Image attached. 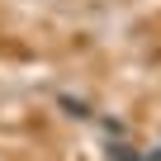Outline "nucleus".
<instances>
[{
    "mask_svg": "<svg viewBox=\"0 0 161 161\" xmlns=\"http://www.w3.org/2000/svg\"><path fill=\"white\" fill-rule=\"evenodd\" d=\"M62 109H66V114H76V119H86V114H90V109H86V104H80V100H71V95H66V100H62Z\"/></svg>",
    "mask_w": 161,
    "mask_h": 161,
    "instance_id": "nucleus-1",
    "label": "nucleus"
}]
</instances>
